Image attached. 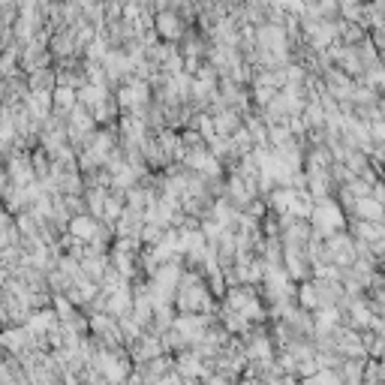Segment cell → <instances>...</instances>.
I'll use <instances>...</instances> for the list:
<instances>
[{
	"instance_id": "1",
	"label": "cell",
	"mask_w": 385,
	"mask_h": 385,
	"mask_svg": "<svg viewBox=\"0 0 385 385\" xmlns=\"http://www.w3.org/2000/svg\"><path fill=\"white\" fill-rule=\"evenodd\" d=\"M313 226L322 229V232H334V229L343 226V211L334 202H319L313 208Z\"/></svg>"
},
{
	"instance_id": "2",
	"label": "cell",
	"mask_w": 385,
	"mask_h": 385,
	"mask_svg": "<svg viewBox=\"0 0 385 385\" xmlns=\"http://www.w3.org/2000/svg\"><path fill=\"white\" fill-rule=\"evenodd\" d=\"M157 27H160V33H163V36H169V40H175V36H178L181 31H184L175 15H160V18H157Z\"/></svg>"
},
{
	"instance_id": "3",
	"label": "cell",
	"mask_w": 385,
	"mask_h": 385,
	"mask_svg": "<svg viewBox=\"0 0 385 385\" xmlns=\"http://www.w3.org/2000/svg\"><path fill=\"white\" fill-rule=\"evenodd\" d=\"M58 106H60V108L76 106V90H69V88H58Z\"/></svg>"
},
{
	"instance_id": "4",
	"label": "cell",
	"mask_w": 385,
	"mask_h": 385,
	"mask_svg": "<svg viewBox=\"0 0 385 385\" xmlns=\"http://www.w3.org/2000/svg\"><path fill=\"white\" fill-rule=\"evenodd\" d=\"M181 370L184 373H192V377H196V373H202V364H199V359H181Z\"/></svg>"
},
{
	"instance_id": "5",
	"label": "cell",
	"mask_w": 385,
	"mask_h": 385,
	"mask_svg": "<svg viewBox=\"0 0 385 385\" xmlns=\"http://www.w3.org/2000/svg\"><path fill=\"white\" fill-rule=\"evenodd\" d=\"M301 301H304L307 307H313L316 301H319V295H316V289L313 286H301Z\"/></svg>"
}]
</instances>
